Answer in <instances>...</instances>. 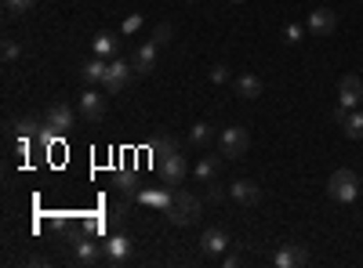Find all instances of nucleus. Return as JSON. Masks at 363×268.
<instances>
[{
  "mask_svg": "<svg viewBox=\"0 0 363 268\" xmlns=\"http://www.w3.org/2000/svg\"><path fill=\"white\" fill-rule=\"evenodd\" d=\"M171 37H175V29H171L167 22H160V26H156V29H153V44H156V47H164V44H171Z\"/></svg>",
  "mask_w": 363,
  "mask_h": 268,
  "instance_id": "nucleus-25",
  "label": "nucleus"
},
{
  "mask_svg": "<svg viewBox=\"0 0 363 268\" xmlns=\"http://www.w3.org/2000/svg\"><path fill=\"white\" fill-rule=\"evenodd\" d=\"M218 170H222V160H218V156H208V160H200V163H196L193 175H196L200 185H211V181L218 178Z\"/></svg>",
  "mask_w": 363,
  "mask_h": 268,
  "instance_id": "nucleus-22",
  "label": "nucleus"
},
{
  "mask_svg": "<svg viewBox=\"0 0 363 268\" xmlns=\"http://www.w3.org/2000/svg\"><path fill=\"white\" fill-rule=\"evenodd\" d=\"M171 199H175V193L164 185V188H138L135 203H142V207H153V211H167Z\"/></svg>",
  "mask_w": 363,
  "mask_h": 268,
  "instance_id": "nucleus-15",
  "label": "nucleus"
},
{
  "mask_svg": "<svg viewBox=\"0 0 363 268\" xmlns=\"http://www.w3.org/2000/svg\"><path fill=\"white\" fill-rule=\"evenodd\" d=\"M305 29H309L312 37H330L338 29V15L330 11V8H312L309 19H305Z\"/></svg>",
  "mask_w": 363,
  "mask_h": 268,
  "instance_id": "nucleus-8",
  "label": "nucleus"
},
{
  "mask_svg": "<svg viewBox=\"0 0 363 268\" xmlns=\"http://www.w3.org/2000/svg\"><path fill=\"white\" fill-rule=\"evenodd\" d=\"M360 4H363V0H360Z\"/></svg>",
  "mask_w": 363,
  "mask_h": 268,
  "instance_id": "nucleus-35",
  "label": "nucleus"
},
{
  "mask_svg": "<svg viewBox=\"0 0 363 268\" xmlns=\"http://www.w3.org/2000/svg\"><path fill=\"white\" fill-rule=\"evenodd\" d=\"M15 127V138H19V145H22V152L29 149V145H37V138H40V131H44V123L37 120V116H22L19 123H11Z\"/></svg>",
  "mask_w": 363,
  "mask_h": 268,
  "instance_id": "nucleus-13",
  "label": "nucleus"
},
{
  "mask_svg": "<svg viewBox=\"0 0 363 268\" xmlns=\"http://www.w3.org/2000/svg\"><path fill=\"white\" fill-rule=\"evenodd\" d=\"M44 127L51 131L55 138H66L76 127V109L66 105V102H55L51 109H47V116H44Z\"/></svg>",
  "mask_w": 363,
  "mask_h": 268,
  "instance_id": "nucleus-4",
  "label": "nucleus"
},
{
  "mask_svg": "<svg viewBox=\"0 0 363 268\" xmlns=\"http://www.w3.org/2000/svg\"><path fill=\"white\" fill-rule=\"evenodd\" d=\"M19 44H15V40H4V62H8V66H11V62H19Z\"/></svg>",
  "mask_w": 363,
  "mask_h": 268,
  "instance_id": "nucleus-30",
  "label": "nucleus"
},
{
  "mask_svg": "<svg viewBox=\"0 0 363 268\" xmlns=\"http://www.w3.org/2000/svg\"><path fill=\"white\" fill-rule=\"evenodd\" d=\"M164 214L171 225H193L200 217V199L193 193H185V188H175V199H171V207Z\"/></svg>",
  "mask_w": 363,
  "mask_h": 268,
  "instance_id": "nucleus-2",
  "label": "nucleus"
},
{
  "mask_svg": "<svg viewBox=\"0 0 363 268\" xmlns=\"http://www.w3.org/2000/svg\"><path fill=\"white\" fill-rule=\"evenodd\" d=\"M335 120H338V127H341L345 138H363V113H353V109L338 105L335 109Z\"/></svg>",
  "mask_w": 363,
  "mask_h": 268,
  "instance_id": "nucleus-16",
  "label": "nucleus"
},
{
  "mask_svg": "<svg viewBox=\"0 0 363 268\" xmlns=\"http://www.w3.org/2000/svg\"><path fill=\"white\" fill-rule=\"evenodd\" d=\"M229 80V66H211V84H226Z\"/></svg>",
  "mask_w": 363,
  "mask_h": 268,
  "instance_id": "nucleus-31",
  "label": "nucleus"
},
{
  "mask_svg": "<svg viewBox=\"0 0 363 268\" xmlns=\"http://www.w3.org/2000/svg\"><path fill=\"white\" fill-rule=\"evenodd\" d=\"M222 265L226 268H236V265H240V258H236V254H222Z\"/></svg>",
  "mask_w": 363,
  "mask_h": 268,
  "instance_id": "nucleus-33",
  "label": "nucleus"
},
{
  "mask_svg": "<svg viewBox=\"0 0 363 268\" xmlns=\"http://www.w3.org/2000/svg\"><path fill=\"white\" fill-rule=\"evenodd\" d=\"M305 33H309L305 26H287V29H283V40H287V44H302Z\"/></svg>",
  "mask_w": 363,
  "mask_h": 268,
  "instance_id": "nucleus-28",
  "label": "nucleus"
},
{
  "mask_svg": "<svg viewBox=\"0 0 363 268\" xmlns=\"http://www.w3.org/2000/svg\"><path fill=\"white\" fill-rule=\"evenodd\" d=\"M189 141H193V145H203V141H211V127H208V123H196V127L189 131Z\"/></svg>",
  "mask_w": 363,
  "mask_h": 268,
  "instance_id": "nucleus-26",
  "label": "nucleus"
},
{
  "mask_svg": "<svg viewBox=\"0 0 363 268\" xmlns=\"http://www.w3.org/2000/svg\"><path fill=\"white\" fill-rule=\"evenodd\" d=\"M81 116L87 120V123H102L105 120V98H102V94L99 91H84L81 94Z\"/></svg>",
  "mask_w": 363,
  "mask_h": 268,
  "instance_id": "nucleus-12",
  "label": "nucleus"
},
{
  "mask_svg": "<svg viewBox=\"0 0 363 268\" xmlns=\"http://www.w3.org/2000/svg\"><path fill=\"white\" fill-rule=\"evenodd\" d=\"M218 149H222L226 160H240V156L251 149L247 127H222V134H218Z\"/></svg>",
  "mask_w": 363,
  "mask_h": 268,
  "instance_id": "nucleus-5",
  "label": "nucleus"
},
{
  "mask_svg": "<svg viewBox=\"0 0 363 268\" xmlns=\"http://www.w3.org/2000/svg\"><path fill=\"white\" fill-rule=\"evenodd\" d=\"M105 73H109V58H99V55H94L91 62H84V66H81V80H84V84H102Z\"/></svg>",
  "mask_w": 363,
  "mask_h": 268,
  "instance_id": "nucleus-19",
  "label": "nucleus"
},
{
  "mask_svg": "<svg viewBox=\"0 0 363 268\" xmlns=\"http://www.w3.org/2000/svg\"><path fill=\"white\" fill-rule=\"evenodd\" d=\"M327 196L335 199V203H353V199L360 196V178H356V170H349V167L335 170V175L327 178Z\"/></svg>",
  "mask_w": 363,
  "mask_h": 268,
  "instance_id": "nucleus-3",
  "label": "nucleus"
},
{
  "mask_svg": "<svg viewBox=\"0 0 363 268\" xmlns=\"http://www.w3.org/2000/svg\"><path fill=\"white\" fill-rule=\"evenodd\" d=\"M229 196L240 203V207H255V203L262 199V188H258L255 181L240 178V181H233V185H229Z\"/></svg>",
  "mask_w": 363,
  "mask_h": 268,
  "instance_id": "nucleus-18",
  "label": "nucleus"
},
{
  "mask_svg": "<svg viewBox=\"0 0 363 268\" xmlns=\"http://www.w3.org/2000/svg\"><path fill=\"white\" fill-rule=\"evenodd\" d=\"M338 98H341L345 109H356V105L363 102V80H360L356 73L341 76V84H338Z\"/></svg>",
  "mask_w": 363,
  "mask_h": 268,
  "instance_id": "nucleus-14",
  "label": "nucleus"
},
{
  "mask_svg": "<svg viewBox=\"0 0 363 268\" xmlns=\"http://www.w3.org/2000/svg\"><path fill=\"white\" fill-rule=\"evenodd\" d=\"M149 156H153V167L160 170L164 185H182L189 175V163H185V152L178 145V138H153L149 141Z\"/></svg>",
  "mask_w": 363,
  "mask_h": 268,
  "instance_id": "nucleus-1",
  "label": "nucleus"
},
{
  "mask_svg": "<svg viewBox=\"0 0 363 268\" xmlns=\"http://www.w3.org/2000/svg\"><path fill=\"white\" fill-rule=\"evenodd\" d=\"M131 203H135V199H120L117 207L109 211V225H113V229H120L124 222H128V211H131Z\"/></svg>",
  "mask_w": 363,
  "mask_h": 268,
  "instance_id": "nucleus-24",
  "label": "nucleus"
},
{
  "mask_svg": "<svg viewBox=\"0 0 363 268\" xmlns=\"http://www.w3.org/2000/svg\"><path fill=\"white\" fill-rule=\"evenodd\" d=\"M73 258L81 265H99V261H105V250L91 235H73Z\"/></svg>",
  "mask_w": 363,
  "mask_h": 268,
  "instance_id": "nucleus-9",
  "label": "nucleus"
},
{
  "mask_svg": "<svg viewBox=\"0 0 363 268\" xmlns=\"http://www.w3.org/2000/svg\"><path fill=\"white\" fill-rule=\"evenodd\" d=\"M117 188L128 199H135L138 196V175H135V170H117Z\"/></svg>",
  "mask_w": 363,
  "mask_h": 268,
  "instance_id": "nucleus-23",
  "label": "nucleus"
},
{
  "mask_svg": "<svg viewBox=\"0 0 363 268\" xmlns=\"http://www.w3.org/2000/svg\"><path fill=\"white\" fill-rule=\"evenodd\" d=\"M273 265H276V268H302V265H309V250H305L302 243H283V247L276 250Z\"/></svg>",
  "mask_w": 363,
  "mask_h": 268,
  "instance_id": "nucleus-10",
  "label": "nucleus"
},
{
  "mask_svg": "<svg viewBox=\"0 0 363 268\" xmlns=\"http://www.w3.org/2000/svg\"><path fill=\"white\" fill-rule=\"evenodd\" d=\"M131 76H135V66H131V62H124V58H113V62H109V73H105L102 87H105L109 94H120V91H128Z\"/></svg>",
  "mask_w": 363,
  "mask_h": 268,
  "instance_id": "nucleus-7",
  "label": "nucleus"
},
{
  "mask_svg": "<svg viewBox=\"0 0 363 268\" xmlns=\"http://www.w3.org/2000/svg\"><path fill=\"white\" fill-rule=\"evenodd\" d=\"M236 94H240V98H247V102L262 98V80H258L255 73H244V76H236Z\"/></svg>",
  "mask_w": 363,
  "mask_h": 268,
  "instance_id": "nucleus-20",
  "label": "nucleus"
},
{
  "mask_svg": "<svg viewBox=\"0 0 363 268\" xmlns=\"http://www.w3.org/2000/svg\"><path fill=\"white\" fill-rule=\"evenodd\" d=\"M117 47H120V40H117L113 33H99V37H94V44H91V51L99 55V58H109V62H113V58H117Z\"/></svg>",
  "mask_w": 363,
  "mask_h": 268,
  "instance_id": "nucleus-21",
  "label": "nucleus"
},
{
  "mask_svg": "<svg viewBox=\"0 0 363 268\" xmlns=\"http://www.w3.org/2000/svg\"><path fill=\"white\" fill-rule=\"evenodd\" d=\"M208 199H211V203H218V199H222V185H214V181H211V193H208Z\"/></svg>",
  "mask_w": 363,
  "mask_h": 268,
  "instance_id": "nucleus-32",
  "label": "nucleus"
},
{
  "mask_svg": "<svg viewBox=\"0 0 363 268\" xmlns=\"http://www.w3.org/2000/svg\"><path fill=\"white\" fill-rule=\"evenodd\" d=\"M131 66H135V73L138 76H149L153 69H156V44L149 40V44H138L135 47V55H131Z\"/></svg>",
  "mask_w": 363,
  "mask_h": 268,
  "instance_id": "nucleus-17",
  "label": "nucleus"
},
{
  "mask_svg": "<svg viewBox=\"0 0 363 268\" xmlns=\"http://www.w3.org/2000/svg\"><path fill=\"white\" fill-rule=\"evenodd\" d=\"M233 4H244V0H233Z\"/></svg>",
  "mask_w": 363,
  "mask_h": 268,
  "instance_id": "nucleus-34",
  "label": "nucleus"
},
{
  "mask_svg": "<svg viewBox=\"0 0 363 268\" xmlns=\"http://www.w3.org/2000/svg\"><path fill=\"white\" fill-rule=\"evenodd\" d=\"M200 247H203V254L222 258L226 250H229V232H226V229H218V225L203 229V235H200Z\"/></svg>",
  "mask_w": 363,
  "mask_h": 268,
  "instance_id": "nucleus-11",
  "label": "nucleus"
},
{
  "mask_svg": "<svg viewBox=\"0 0 363 268\" xmlns=\"http://www.w3.org/2000/svg\"><path fill=\"white\" fill-rule=\"evenodd\" d=\"M102 250H105V265H128L135 258V240H131V235H124V232H113L102 243Z\"/></svg>",
  "mask_w": 363,
  "mask_h": 268,
  "instance_id": "nucleus-6",
  "label": "nucleus"
},
{
  "mask_svg": "<svg viewBox=\"0 0 363 268\" xmlns=\"http://www.w3.org/2000/svg\"><path fill=\"white\" fill-rule=\"evenodd\" d=\"M33 4H37V0H4V8H8L11 15H26V11H33Z\"/></svg>",
  "mask_w": 363,
  "mask_h": 268,
  "instance_id": "nucleus-27",
  "label": "nucleus"
},
{
  "mask_svg": "<svg viewBox=\"0 0 363 268\" xmlns=\"http://www.w3.org/2000/svg\"><path fill=\"white\" fill-rule=\"evenodd\" d=\"M138 29H142V15H128V19H124V37L138 33Z\"/></svg>",
  "mask_w": 363,
  "mask_h": 268,
  "instance_id": "nucleus-29",
  "label": "nucleus"
}]
</instances>
